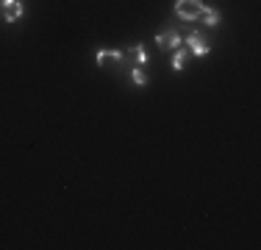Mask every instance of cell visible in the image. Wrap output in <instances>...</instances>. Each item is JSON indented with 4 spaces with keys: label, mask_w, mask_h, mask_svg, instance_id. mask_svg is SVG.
<instances>
[{
    "label": "cell",
    "mask_w": 261,
    "mask_h": 250,
    "mask_svg": "<svg viewBox=\"0 0 261 250\" xmlns=\"http://www.w3.org/2000/svg\"><path fill=\"white\" fill-rule=\"evenodd\" d=\"M203 0H175V14L181 20H200L203 14Z\"/></svg>",
    "instance_id": "cell-1"
},
{
    "label": "cell",
    "mask_w": 261,
    "mask_h": 250,
    "mask_svg": "<svg viewBox=\"0 0 261 250\" xmlns=\"http://www.w3.org/2000/svg\"><path fill=\"white\" fill-rule=\"evenodd\" d=\"M186 45H189V50H192L195 56H206L208 50H211V45L203 39L200 34H189V36H186Z\"/></svg>",
    "instance_id": "cell-2"
},
{
    "label": "cell",
    "mask_w": 261,
    "mask_h": 250,
    "mask_svg": "<svg viewBox=\"0 0 261 250\" xmlns=\"http://www.w3.org/2000/svg\"><path fill=\"white\" fill-rule=\"evenodd\" d=\"M156 45H161L164 50H175L181 47V36H178V31H164V34L156 36Z\"/></svg>",
    "instance_id": "cell-3"
},
{
    "label": "cell",
    "mask_w": 261,
    "mask_h": 250,
    "mask_svg": "<svg viewBox=\"0 0 261 250\" xmlns=\"http://www.w3.org/2000/svg\"><path fill=\"white\" fill-rule=\"evenodd\" d=\"M3 9H6V22H17L22 14H25V9H22L20 0H3Z\"/></svg>",
    "instance_id": "cell-4"
},
{
    "label": "cell",
    "mask_w": 261,
    "mask_h": 250,
    "mask_svg": "<svg viewBox=\"0 0 261 250\" xmlns=\"http://www.w3.org/2000/svg\"><path fill=\"white\" fill-rule=\"evenodd\" d=\"M186 56H189V50H186V47H175V53H172V70H175V72L184 70Z\"/></svg>",
    "instance_id": "cell-5"
},
{
    "label": "cell",
    "mask_w": 261,
    "mask_h": 250,
    "mask_svg": "<svg viewBox=\"0 0 261 250\" xmlns=\"http://www.w3.org/2000/svg\"><path fill=\"white\" fill-rule=\"evenodd\" d=\"M203 22H206L208 25V28H214V25L217 22H220V11H217V9H211V6H203Z\"/></svg>",
    "instance_id": "cell-6"
},
{
    "label": "cell",
    "mask_w": 261,
    "mask_h": 250,
    "mask_svg": "<svg viewBox=\"0 0 261 250\" xmlns=\"http://www.w3.org/2000/svg\"><path fill=\"white\" fill-rule=\"evenodd\" d=\"M130 81H134L136 86H145V84H147L145 70H142V67H130Z\"/></svg>",
    "instance_id": "cell-7"
},
{
    "label": "cell",
    "mask_w": 261,
    "mask_h": 250,
    "mask_svg": "<svg viewBox=\"0 0 261 250\" xmlns=\"http://www.w3.org/2000/svg\"><path fill=\"white\" fill-rule=\"evenodd\" d=\"M134 53H136V67H142L147 61V53H145V47L142 45H134Z\"/></svg>",
    "instance_id": "cell-8"
},
{
    "label": "cell",
    "mask_w": 261,
    "mask_h": 250,
    "mask_svg": "<svg viewBox=\"0 0 261 250\" xmlns=\"http://www.w3.org/2000/svg\"><path fill=\"white\" fill-rule=\"evenodd\" d=\"M0 3H3V0H0Z\"/></svg>",
    "instance_id": "cell-9"
}]
</instances>
